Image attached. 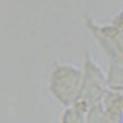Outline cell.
<instances>
[{"label": "cell", "mask_w": 123, "mask_h": 123, "mask_svg": "<svg viewBox=\"0 0 123 123\" xmlns=\"http://www.w3.org/2000/svg\"><path fill=\"white\" fill-rule=\"evenodd\" d=\"M102 123H123V110L122 108H115V107L105 108Z\"/></svg>", "instance_id": "52a82bcc"}, {"label": "cell", "mask_w": 123, "mask_h": 123, "mask_svg": "<svg viewBox=\"0 0 123 123\" xmlns=\"http://www.w3.org/2000/svg\"><path fill=\"white\" fill-rule=\"evenodd\" d=\"M107 90L108 87H107L105 71L92 59L90 54H85L84 66H82V84H80L76 105L85 110L90 105L102 102Z\"/></svg>", "instance_id": "7a4b0ae2"}, {"label": "cell", "mask_w": 123, "mask_h": 123, "mask_svg": "<svg viewBox=\"0 0 123 123\" xmlns=\"http://www.w3.org/2000/svg\"><path fill=\"white\" fill-rule=\"evenodd\" d=\"M82 84V69L66 62H54L49 71V95L64 108L76 104Z\"/></svg>", "instance_id": "6da1fadb"}, {"label": "cell", "mask_w": 123, "mask_h": 123, "mask_svg": "<svg viewBox=\"0 0 123 123\" xmlns=\"http://www.w3.org/2000/svg\"><path fill=\"white\" fill-rule=\"evenodd\" d=\"M84 108H80L79 105H71L66 107L64 112L61 115V122L59 123H84Z\"/></svg>", "instance_id": "5b68a950"}, {"label": "cell", "mask_w": 123, "mask_h": 123, "mask_svg": "<svg viewBox=\"0 0 123 123\" xmlns=\"http://www.w3.org/2000/svg\"><path fill=\"white\" fill-rule=\"evenodd\" d=\"M104 105L102 102L90 105L89 108H85L84 112V123H102L104 118Z\"/></svg>", "instance_id": "8992f818"}, {"label": "cell", "mask_w": 123, "mask_h": 123, "mask_svg": "<svg viewBox=\"0 0 123 123\" xmlns=\"http://www.w3.org/2000/svg\"><path fill=\"white\" fill-rule=\"evenodd\" d=\"M84 26L100 46L110 64L123 66V33L108 25H98L92 17L84 15Z\"/></svg>", "instance_id": "3957f363"}, {"label": "cell", "mask_w": 123, "mask_h": 123, "mask_svg": "<svg viewBox=\"0 0 123 123\" xmlns=\"http://www.w3.org/2000/svg\"><path fill=\"white\" fill-rule=\"evenodd\" d=\"M110 25H112V26H115L118 31H122V33H123V10H120V12L115 15L113 20L110 21Z\"/></svg>", "instance_id": "ba28073f"}, {"label": "cell", "mask_w": 123, "mask_h": 123, "mask_svg": "<svg viewBox=\"0 0 123 123\" xmlns=\"http://www.w3.org/2000/svg\"><path fill=\"white\" fill-rule=\"evenodd\" d=\"M105 76H107V87L110 90L123 92V66L108 64V69H107Z\"/></svg>", "instance_id": "277c9868"}, {"label": "cell", "mask_w": 123, "mask_h": 123, "mask_svg": "<svg viewBox=\"0 0 123 123\" xmlns=\"http://www.w3.org/2000/svg\"><path fill=\"white\" fill-rule=\"evenodd\" d=\"M120 108L123 110V92H122V97H120Z\"/></svg>", "instance_id": "9c48e42d"}]
</instances>
